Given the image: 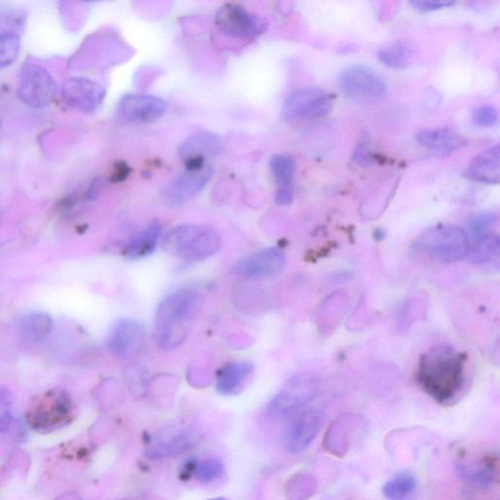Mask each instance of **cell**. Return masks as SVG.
<instances>
[{
	"instance_id": "cell-1",
	"label": "cell",
	"mask_w": 500,
	"mask_h": 500,
	"mask_svg": "<svg viewBox=\"0 0 500 500\" xmlns=\"http://www.w3.org/2000/svg\"><path fill=\"white\" fill-rule=\"evenodd\" d=\"M466 356L454 347L442 345L421 355L417 381L437 403L448 405L462 393L466 384Z\"/></svg>"
},
{
	"instance_id": "cell-2",
	"label": "cell",
	"mask_w": 500,
	"mask_h": 500,
	"mask_svg": "<svg viewBox=\"0 0 500 500\" xmlns=\"http://www.w3.org/2000/svg\"><path fill=\"white\" fill-rule=\"evenodd\" d=\"M204 302L203 293L186 288L170 294L155 313V337L163 350L178 348L188 335V323L198 315Z\"/></svg>"
},
{
	"instance_id": "cell-3",
	"label": "cell",
	"mask_w": 500,
	"mask_h": 500,
	"mask_svg": "<svg viewBox=\"0 0 500 500\" xmlns=\"http://www.w3.org/2000/svg\"><path fill=\"white\" fill-rule=\"evenodd\" d=\"M222 244L219 234L203 225L186 224L171 229L162 240L164 252L187 262H200L217 253Z\"/></svg>"
},
{
	"instance_id": "cell-4",
	"label": "cell",
	"mask_w": 500,
	"mask_h": 500,
	"mask_svg": "<svg viewBox=\"0 0 500 500\" xmlns=\"http://www.w3.org/2000/svg\"><path fill=\"white\" fill-rule=\"evenodd\" d=\"M469 246L465 230L454 225H440L421 234L414 250L430 259L449 264L466 258Z\"/></svg>"
},
{
	"instance_id": "cell-5",
	"label": "cell",
	"mask_w": 500,
	"mask_h": 500,
	"mask_svg": "<svg viewBox=\"0 0 500 500\" xmlns=\"http://www.w3.org/2000/svg\"><path fill=\"white\" fill-rule=\"evenodd\" d=\"M320 391V378L313 372L293 377L273 398L267 415L274 419L292 417L315 399Z\"/></svg>"
},
{
	"instance_id": "cell-6",
	"label": "cell",
	"mask_w": 500,
	"mask_h": 500,
	"mask_svg": "<svg viewBox=\"0 0 500 500\" xmlns=\"http://www.w3.org/2000/svg\"><path fill=\"white\" fill-rule=\"evenodd\" d=\"M73 413L70 397L62 389L49 391L31 408L28 415V425L41 433H49L63 427L70 421Z\"/></svg>"
},
{
	"instance_id": "cell-7",
	"label": "cell",
	"mask_w": 500,
	"mask_h": 500,
	"mask_svg": "<svg viewBox=\"0 0 500 500\" xmlns=\"http://www.w3.org/2000/svg\"><path fill=\"white\" fill-rule=\"evenodd\" d=\"M333 97L319 87L299 88L283 105L284 119L290 123L306 122L327 115L332 109Z\"/></svg>"
},
{
	"instance_id": "cell-8",
	"label": "cell",
	"mask_w": 500,
	"mask_h": 500,
	"mask_svg": "<svg viewBox=\"0 0 500 500\" xmlns=\"http://www.w3.org/2000/svg\"><path fill=\"white\" fill-rule=\"evenodd\" d=\"M57 92L54 78L36 63L23 66L19 76L18 96L26 105L38 109L52 104Z\"/></svg>"
},
{
	"instance_id": "cell-9",
	"label": "cell",
	"mask_w": 500,
	"mask_h": 500,
	"mask_svg": "<svg viewBox=\"0 0 500 500\" xmlns=\"http://www.w3.org/2000/svg\"><path fill=\"white\" fill-rule=\"evenodd\" d=\"M323 423V415L316 409H307L293 415L283 430L282 444L289 453L298 455L311 446Z\"/></svg>"
},
{
	"instance_id": "cell-10",
	"label": "cell",
	"mask_w": 500,
	"mask_h": 500,
	"mask_svg": "<svg viewBox=\"0 0 500 500\" xmlns=\"http://www.w3.org/2000/svg\"><path fill=\"white\" fill-rule=\"evenodd\" d=\"M217 24L224 34L232 37L249 39L266 31L267 20L236 4H225L217 14Z\"/></svg>"
},
{
	"instance_id": "cell-11",
	"label": "cell",
	"mask_w": 500,
	"mask_h": 500,
	"mask_svg": "<svg viewBox=\"0 0 500 500\" xmlns=\"http://www.w3.org/2000/svg\"><path fill=\"white\" fill-rule=\"evenodd\" d=\"M212 173L208 165L198 169L186 168L165 186L161 194L162 202L170 208L180 207L205 188L212 178Z\"/></svg>"
},
{
	"instance_id": "cell-12",
	"label": "cell",
	"mask_w": 500,
	"mask_h": 500,
	"mask_svg": "<svg viewBox=\"0 0 500 500\" xmlns=\"http://www.w3.org/2000/svg\"><path fill=\"white\" fill-rule=\"evenodd\" d=\"M197 430L187 426H170L152 436L145 453L152 459L179 456L199 443Z\"/></svg>"
},
{
	"instance_id": "cell-13",
	"label": "cell",
	"mask_w": 500,
	"mask_h": 500,
	"mask_svg": "<svg viewBox=\"0 0 500 500\" xmlns=\"http://www.w3.org/2000/svg\"><path fill=\"white\" fill-rule=\"evenodd\" d=\"M168 103L162 98L147 94L124 95L117 114L121 119L132 124H150L158 122L168 112Z\"/></svg>"
},
{
	"instance_id": "cell-14",
	"label": "cell",
	"mask_w": 500,
	"mask_h": 500,
	"mask_svg": "<svg viewBox=\"0 0 500 500\" xmlns=\"http://www.w3.org/2000/svg\"><path fill=\"white\" fill-rule=\"evenodd\" d=\"M287 258L278 248H268L248 255L234 266L237 276L248 280L274 278L286 267Z\"/></svg>"
},
{
	"instance_id": "cell-15",
	"label": "cell",
	"mask_w": 500,
	"mask_h": 500,
	"mask_svg": "<svg viewBox=\"0 0 500 500\" xmlns=\"http://www.w3.org/2000/svg\"><path fill=\"white\" fill-rule=\"evenodd\" d=\"M146 331L142 323L131 319H123L115 323L107 345L112 355L122 360L131 359L142 350Z\"/></svg>"
},
{
	"instance_id": "cell-16",
	"label": "cell",
	"mask_w": 500,
	"mask_h": 500,
	"mask_svg": "<svg viewBox=\"0 0 500 500\" xmlns=\"http://www.w3.org/2000/svg\"><path fill=\"white\" fill-rule=\"evenodd\" d=\"M343 92L354 97L377 98L385 92L386 84L378 73L366 66H352L338 77Z\"/></svg>"
},
{
	"instance_id": "cell-17",
	"label": "cell",
	"mask_w": 500,
	"mask_h": 500,
	"mask_svg": "<svg viewBox=\"0 0 500 500\" xmlns=\"http://www.w3.org/2000/svg\"><path fill=\"white\" fill-rule=\"evenodd\" d=\"M63 96L68 106L92 113L102 104L105 91L101 85L86 78H71L63 88Z\"/></svg>"
},
{
	"instance_id": "cell-18",
	"label": "cell",
	"mask_w": 500,
	"mask_h": 500,
	"mask_svg": "<svg viewBox=\"0 0 500 500\" xmlns=\"http://www.w3.org/2000/svg\"><path fill=\"white\" fill-rule=\"evenodd\" d=\"M222 147L218 135L202 132L186 140L180 147L179 154L186 163V168H202L207 165V159L221 152Z\"/></svg>"
},
{
	"instance_id": "cell-19",
	"label": "cell",
	"mask_w": 500,
	"mask_h": 500,
	"mask_svg": "<svg viewBox=\"0 0 500 500\" xmlns=\"http://www.w3.org/2000/svg\"><path fill=\"white\" fill-rule=\"evenodd\" d=\"M416 140L423 148L440 155H452L466 145L462 135L449 129L420 131Z\"/></svg>"
},
{
	"instance_id": "cell-20",
	"label": "cell",
	"mask_w": 500,
	"mask_h": 500,
	"mask_svg": "<svg viewBox=\"0 0 500 500\" xmlns=\"http://www.w3.org/2000/svg\"><path fill=\"white\" fill-rule=\"evenodd\" d=\"M499 146L491 147L475 156L464 175L466 179L489 185L499 183L500 174Z\"/></svg>"
},
{
	"instance_id": "cell-21",
	"label": "cell",
	"mask_w": 500,
	"mask_h": 500,
	"mask_svg": "<svg viewBox=\"0 0 500 500\" xmlns=\"http://www.w3.org/2000/svg\"><path fill=\"white\" fill-rule=\"evenodd\" d=\"M270 168L278 187L277 204H290L293 201L292 184L297 171L296 161L288 155H276L271 159Z\"/></svg>"
},
{
	"instance_id": "cell-22",
	"label": "cell",
	"mask_w": 500,
	"mask_h": 500,
	"mask_svg": "<svg viewBox=\"0 0 500 500\" xmlns=\"http://www.w3.org/2000/svg\"><path fill=\"white\" fill-rule=\"evenodd\" d=\"M18 329L25 341L42 342L51 335L53 329V320L46 313H28L20 319Z\"/></svg>"
},
{
	"instance_id": "cell-23",
	"label": "cell",
	"mask_w": 500,
	"mask_h": 500,
	"mask_svg": "<svg viewBox=\"0 0 500 500\" xmlns=\"http://www.w3.org/2000/svg\"><path fill=\"white\" fill-rule=\"evenodd\" d=\"M253 364L248 361H234L218 372L217 389L222 395L233 394L253 372Z\"/></svg>"
},
{
	"instance_id": "cell-24",
	"label": "cell",
	"mask_w": 500,
	"mask_h": 500,
	"mask_svg": "<svg viewBox=\"0 0 500 500\" xmlns=\"http://www.w3.org/2000/svg\"><path fill=\"white\" fill-rule=\"evenodd\" d=\"M162 233L160 222L153 221L132 238L126 247V257L131 260L142 259L152 254L158 246Z\"/></svg>"
},
{
	"instance_id": "cell-25",
	"label": "cell",
	"mask_w": 500,
	"mask_h": 500,
	"mask_svg": "<svg viewBox=\"0 0 500 500\" xmlns=\"http://www.w3.org/2000/svg\"><path fill=\"white\" fill-rule=\"evenodd\" d=\"M417 46L410 41H398L381 49L378 53L379 60L385 66L403 70L413 64L417 55Z\"/></svg>"
},
{
	"instance_id": "cell-26",
	"label": "cell",
	"mask_w": 500,
	"mask_h": 500,
	"mask_svg": "<svg viewBox=\"0 0 500 500\" xmlns=\"http://www.w3.org/2000/svg\"><path fill=\"white\" fill-rule=\"evenodd\" d=\"M482 462L481 464L477 465L460 464L458 465L460 477L464 479L467 483L479 488H485L492 486L495 482L498 457L494 454L488 455Z\"/></svg>"
},
{
	"instance_id": "cell-27",
	"label": "cell",
	"mask_w": 500,
	"mask_h": 500,
	"mask_svg": "<svg viewBox=\"0 0 500 500\" xmlns=\"http://www.w3.org/2000/svg\"><path fill=\"white\" fill-rule=\"evenodd\" d=\"M500 254V240L496 234L473 240L470 243L467 257L474 264H488L497 261Z\"/></svg>"
},
{
	"instance_id": "cell-28",
	"label": "cell",
	"mask_w": 500,
	"mask_h": 500,
	"mask_svg": "<svg viewBox=\"0 0 500 500\" xmlns=\"http://www.w3.org/2000/svg\"><path fill=\"white\" fill-rule=\"evenodd\" d=\"M416 479L409 473H401L389 480L382 488V493L389 500H401L408 497L415 491Z\"/></svg>"
},
{
	"instance_id": "cell-29",
	"label": "cell",
	"mask_w": 500,
	"mask_h": 500,
	"mask_svg": "<svg viewBox=\"0 0 500 500\" xmlns=\"http://www.w3.org/2000/svg\"><path fill=\"white\" fill-rule=\"evenodd\" d=\"M192 473L200 482L210 483L223 477L225 466L220 460H202V462L194 464Z\"/></svg>"
},
{
	"instance_id": "cell-30",
	"label": "cell",
	"mask_w": 500,
	"mask_h": 500,
	"mask_svg": "<svg viewBox=\"0 0 500 500\" xmlns=\"http://www.w3.org/2000/svg\"><path fill=\"white\" fill-rule=\"evenodd\" d=\"M19 52V36L12 33L0 32V68L12 65Z\"/></svg>"
},
{
	"instance_id": "cell-31",
	"label": "cell",
	"mask_w": 500,
	"mask_h": 500,
	"mask_svg": "<svg viewBox=\"0 0 500 500\" xmlns=\"http://www.w3.org/2000/svg\"><path fill=\"white\" fill-rule=\"evenodd\" d=\"M497 215L494 213L477 214L468 221V229L472 240L492 234L497 226Z\"/></svg>"
},
{
	"instance_id": "cell-32",
	"label": "cell",
	"mask_w": 500,
	"mask_h": 500,
	"mask_svg": "<svg viewBox=\"0 0 500 500\" xmlns=\"http://www.w3.org/2000/svg\"><path fill=\"white\" fill-rule=\"evenodd\" d=\"M12 400L8 391L0 389V433H6L12 425Z\"/></svg>"
},
{
	"instance_id": "cell-33",
	"label": "cell",
	"mask_w": 500,
	"mask_h": 500,
	"mask_svg": "<svg viewBox=\"0 0 500 500\" xmlns=\"http://www.w3.org/2000/svg\"><path fill=\"white\" fill-rule=\"evenodd\" d=\"M472 119L478 126L492 127L498 123L496 107L492 105H483L476 107L472 113Z\"/></svg>"
},
{
	"instance_id": "cell-34",
	"label": "cell",
	"mask_w": 500,
	"mask_h": 500,
	"mask_svg": "<svg viewBox=\"0 0 500 500\" xmlns=\"http://www.w3.org/2000/svg\"><path fill=\"white\" fill-rule=\"evenodd\" d=\"M409 4L421 12H436L455 5L453 2H442V0H414Z\"/></svg>"
},
{
	"instance_id": "cell-35",
	"label": "cell",
	"mask_w": 500,
	"mask_h": 500,
	"mask_svg": "<svg viewBox=\"0 0 500 500\" xmlns=\"http://www.w3.org/2000/svg\"><path fill=\"white\" fill-rule=\"evenodd\" d=\"M353 159L359 164L362 166H369L376 163L375 155L371 154L369 147L365 144H361L358 147L354 155H353Z\"/></svg>"
},
{
	"instance_id": "cell-36",
	"label": "cell",
	"mask_w": 500,
	"mask_h": 500,
	"mask_svg": "<svg viewBox=\"0 0 500 500\" xmlns=\"http://www.w3.org/2000/svg\"><path fill=\"white\" fill-rule=\"evenodd\" d=\"M209 500H226V499L219 497V498H213V499H209Z\"/></svg>"
}]
</instances>
